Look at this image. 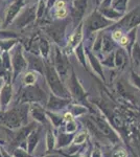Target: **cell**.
I'll return each mask as SVG.
<instances>
[{
  "instance_id": "6da1fadb",
  "label": "cell",
  "mask_w": 140,
  "mask_h": 157,
  "mask_svg": "<svg viewBox=\"0 0 140 157\" xmlns=\"http://www.w3.org/2000/svg\"><path fill=\"white\" fill-rule=\"evenodd\" d=\"M27 106H21L18 109H13L1 115V123L11 129L19 128L26 123Z\"/></svg>"
},
{
  "instance_id": "7a4b0ae2",
  "label": "cell",
  "mask_w": 140,
  "mask_h": 157,
  "mask_svg": "<svg viewBox=\"0 0 140 157\" xmlns=\"http://www.w3.org/2000/svg\"><path fill=\"white\" fill-rule=\"evenodd\" d=\"M45 72H46L48 84H49L50 88H51V90L53 91V93H55V95H58V97L67 98L68 93L64 88V86L62 85V83H61L55 70L53 69L51 66H49V65H46V67H45Z\"/></svg>"
},
{
  "instance_id": "3957f363",
  "label": "cell",
  "mask_w": 140,
  "mask_h": 157,
  "mask_svg": "<svg viewBox=\"0 0 140 157\" xmlns=\"http://www.w3.org/2000/svg\"><path fill=\"white\" fill-rule=\"evenodd\" d=\"M44 93L39 87H27L23 90L21 95V101L23 102H39L44 98Z\"/></svg>"
},
{
  "instance_id": "277c9868",
  "label": "cell",
  "mask_w": 140,
  "mask_h": 157,
  "mask_svg": "<svg viewBox=\"0 0 140 157\" xmlns=\"http://www.w3.org/2000/svg\"><path fill=\"white\" fill-rule=\"evenodd\" d=\"M109 24H110V21L104 18L98 13H94V14L91 15V17L87 21V27L90 30H97L99 29L106 27Z\"/></svg>"
},
{
  "instance_id": "5b68a950",
  "label": "cell",
  "mask_w": 140,
  "mask_h": 157,
  "mask_svg": "<svg viewBox=\"0 0 140 157\" xmlns=\"http://www.w3.org/2000/svg\"><path fill=\"white\" fill-rule=\"evenodd\" d=\"M86 4H87V0H75L74 1L72 9V16L73 20H74V23H78L84 16Z\"/></svg>"
},
{
  "instance_id": "8992f818",
  "label": "cell",
  "mask_w": 140,
  "mask_h": 157,
  "mask_svg": "<svg viewBox=\"0 0 140 157\" xmlns=\"http://www.w3.org/2000/svg\"><path fill=\"white\" fill-rule=\"evenodd\" d=\"M55 66H57L60 75H64L65 73L67 72V69H68L67 60L65 59V57L61 54L59 50H57V52H55Z\"/></svg>"
},
{
  "instance_id": "52a82bcc",
  "label": "cell",
  "mask_w": 140,
  "mask_h": 157,
  "mask_svg": "<svg viewBox=\"0 0 140 157\" xmlns=\"http://www.w3.org/2000/svg\"><path fill=\"white\" fill-rule=\"evenodd\" d=\"M34 129H35V124H32V125L22 128L21 130L16 134V136H15L14 145H18V144H20L21 141H23L25 138H27V136L32 133V131L34 130Z\"/></svg>"
},
{
  "instance_id": "ba28073f",
  "label": "cell",
  "mask_w": 140,
  "mask_h": 157,
  "mask_svg": "<svg viewBox=\"0 0 140 157\" xmlns=\"http://www.w3.org/2000/svg\"><path fill=\"white\" fill-rule=\"evenodd\" d=\"M26 66V62L25 60L23 59L21 55V52L18 49V52H16L15 55V58H14V69H15V75H17L18 72L21 71L23 68Z\"/></svg>"
},
{
  "instance_id": "9c48e42d",
  "label": "cell",
  "mask_w": 140,
  "mask_h": 157,
  "mask_svg": "<svg viewBox=\"0 0 140 157\" xmlns=\"http://www.w3.org/2000/svg\"><path fill=\"white\" fill-rule=\"evenodd\" d=\"M123 23L129 26H135L140 23V9H137L136 11L129 15V18H126Z\"/></svg>"
},
{
  "instance_id": "30bf717a",
  "label": "cell",
  "mask_w": 140,
  "mask_h": 157,
  "mask_svg": "<svg viewBox=\"0 0 140 157\" xmlns=\"http://www.w3.org/2000/svg\"><path fill=\"white\" fill-rule=\"evenodd\" d=\"M70 86H71V90H72V92L75 94L76 98H81L84 95V91L82 89V87H81V85L78 84V80H76L74 73H72V77L70 78Z\"/></svg>"
},
{
  "instance_id": "8fae6325",
  "label": "cell",
  "mask_w": 140,
  "mask_h": 157,
  "mask_svg": "<svg viewBox=\"0 0 140 157\" xmlns=\"http://www.w3.org/2000/svg\"><path fill=\"white\" fill-rule=\"evenodd\" d=\"M35 18V10L34 9H30L28 10L27 12H25L23 15H22V17L18 20V26H24V25H26L28 22L32 21V19Z\"/></svg>"
},
{
  "instance_id": "7c38bea8",
  "label": "cell",
  "mask_w": 140,
  "mask_h": 157,
  "mask_svg": "<svg viewBox=\"0 0 140 157\" xmlns=\"http://www.w3.org/2000/svg\"><path fill=\"white\" fill-rule=\"evenodd\" d=\"M22 4H23V1H22V0H19V1L15 2V3L13 4V6H12L11 7H9V12H7V15H6V24H7L13 18H14L15 15H16L17 13L19 12V10H20V7L22 6Z\"/></svg>"
},
{
  "instance_id": "4fadbf2b",
  "label": "cell",
  "mask_w": 140,
  "mask_h": 157,
  "mask_svg": "<svg viewBox=\"0 0 140 157\" xmlns=\"http://www.w3.org/2000/svg\"><path fill=\"white\" fill-rule=\"evenodd\" d=\"M96 128H98L105 135L109 136L111 139H114V140L116 139V136H115V134H114V132L111 130V128L109 127L108 125H106V124L104 123V121H96Z\"/></svg>"
},
{
  "instance_id": "5bb4252c",
  "label": "cell",
  "mask_w": 140,
  "mask_h": 157,
  "mask_svg": "<svg viewBox=\"0 0 140 157\" xmlns=\"http://www.w3.org/2000/svg\"><path fill=\"white\" fill-rule=\"evenodd\" d=\"M38 141H39V132H32L28 135L27 139V149H28V153H32L37 146Z\"/></svg>"
},
{
  "instance_id": "9a60e30c",
  "label": "cell",
  "mask_w": 140,
  "mask_h": 157,
  "mask_svg": "<svg viewBox=\"0 0 140 157\" xmlns=\"http://www.w3.org/2000/svg\"><path fill=\"white\" fill-rule=\"evenodd\" d=\"M11 98H12V88L9 85H6L4 86V88L2 89V92H1V104L3 106L7 105L11 101Z\"/></svg>"
},
{
  "instance_id": "2e32d148",
  "label": "cell",
  "mask_w": 140,
  "mask_h": 157,
  "mask_svg": "<svg viewBox=\"0 0 140 157\" xmlns=\"http://www.w3.org/2000/svg\"><path fill=\"white\" fill-rule=\"evenodd\" d=\"M67 104L66 101H62V100H59V98H51L48 103V108L51 109V110H58V109L63 108L64 106Z\"/></svg>"
},
{
  "instance_id": "e0dca14e",
  "label": "cell",
  "mask_w": 140,
  "mask_h": 157,
  "mask_svg": "<svg viewBox=\"0 0 140 157\" xmlns=\"http://www.w3.org/2000/svg\"><path fill=\"white\" fill-rule=\"evenodd\" d=\"M32 115L37 121H45V113L39 106H34L32 107Z\"/></svg>"
},
{
  "instance_id": "ac0fdd59",
  "label": "cell",
  "mask_w": 140,
  "mask_h": 157,
  "mask_svg": "<svg viewBox=\"0 0 140 157\" xmlns=\"http://www.w3.org/2000/svg\"><path fill=\"white\" fill-rule=\"evenodd\" d=\"M81 37H82V29H81V27H80V29H78V32H76L75 34L71 37V39H70L71 46H75V45H78V43L81 41Z\"/></svg>"
},
{
  "instance_id": "d6986e66",
  "label": "cell",
  "mask_w": 140,
  "mask_h": 157,
  "mask_svg": "<svg viewBox=\"0 0 140 157\" xmlns=\"http://www.w3.org/2000/svg\"><path fill=\"white\" fill-rule=\"evenodd\" d=\"M71 140V135H66V134H61L59 137V147H64L67 145L68 143H70Z\"/></svg>"
},
{
  "instance_id": "ffe728a7",
  "label": "cell",
  "mask_w": 140,
  "mask_h": 157,
  "mask_svg": "<svg viewBox=\"0 0 140 157\" xmlns=\"http://www.w3.org/2000/svg\"><path fill=\"white\" fill-rule=\"evenodd\" d=\"M36 80H37V77H36L32 72L26 73V75H25V77H24V83L26 85H32L36 82Z\"/></svg>"
},
{
  "instance_id": "44dd1931",
  "label": "cell",
  "mask_w": 140,
  "mask_h": 157,
  "mask_svg": "<svg viewBox=\"0 0 140 157\" xmlns=\"http://www.w3.org/2000/svg\"><path fill=\"white\" fill-rule=\"evenodd\" d=\"M101 12H103L107 17H110V18H117V17H120V14H119V13L114 12L113 10H111V9H103Z\"/></svg>"
},
{
  "instance_id": "7402d4cb",
  "label": "cell",
  "mask_w": 140,
  "mask_h": 157,
  "mask_svg": "<svg viewBox=\"0 0 140 157\" xmlns=\"http://www.w3.org/2000/svg\"><path fill=\"white\" fill-rule=\"evenodd\" d=\"M113 48V43L108 37H105L104 38V50L105 52H110Z\"/></svg>"
},
{
  "instance_id": "603a6c76",
  "label": "cell",
  "mask_w": 140,
  "mask_h": 157,
  "mask_svg": "<svg viewBox=\"0 0 140 157\" xmlns=\"http://www.w3.org/2000/svg\"><path fill=\"white\" fill-rule=\"evenodd\" d=\"M89 58H90V60H91V63H92V65H93V68H95V70L97 72H99L101 75V77H103V70H101V68H100V65L98 64V62H97V60L95 59L94 57H92V56H89Z\"/></svg>"
},
{
  "instance_id": "cb8c5ba5",
  "label": "cell",
  "mask_w": 140,
  "mask_h": 157,
  "mask_svg": "<svg viewBox=\"0 0 140 157\" xmlns=\"http://www.w3.org/2000/svg\"><path fill=\"white\" fill-rule=\"evenodd\" d=\"M86 137H87V134L84 133V132L78 134V136L74 138V143L75 144H82L86 140Z\"/></svg>"
},
{
  "instance_id": "d4e9b609",
  "label": "cell",
  "mask_w": 140,
  "mask_h": 157,
  "mask_svg": "<svg viewBox=\"0 0 140 157\" xmlns=\"http://www.w3.org/2000/svg\"><path fill=\"white\" fill-rule=\"evenodd\" d=\"M14 157H28V154L22 149H16L14 151Z\"/></svg>"
},
{
  "instance_id": "484cf974",
  "label": "cell",
  "mask_w": 140,
  "mask_h": 157,
  "mask_svg": "<svg viewBox=\"0 0 140 157\" xmlns=\"http://www.w3.org/2000/svg\"><path fill=\"white\" fill-rule=\"evenodd\" d=\"M123 59H124L123 52H121V50H119V52H117V55H116V64L117 65H121V64H123Z\"/></svg>"
},
{
  "instance_id": "4316f807",
  "label": "cell",
  "mask_w": 140,
  "mask_h": 157,
  "mask_svg": "<svg viewBox=\"0 0 140 157\" xmlns=\"http://www.w3.org/2000/svg\"><path fill=\"white\" fill-rule=\"evenodd\" d=\"M53 145H55V143H53V137L52 135L50 133L47 134V148L48 150H51L53 148Z\"/></svg>"
},
{
  "instance_id": "83f0119b",
  "label": "cell",
  "mask_w": 140,
  "mask_h": 157,
  "mask_svg": "<svg viewBox=\"0 0 140 157\" xmlns=\"http://www.w3.org/2000/svg\"><path fill=\"white\" fill-rule=\"evenodd\" d=\"M75 130H76V124L74 121H70L67 125V131L68 132H74Z\"/></svg>"
},
{
  "instance_id": "f1b7e54d",
  "label": "cell",
  "mask_w": 140,
  "mask_h": 157,
  "mask_svg": "<svg viewBox=\"0 0 140 157\" xmlns=\"http://www.w3.org/2000/svg\"><path fill=\"white\" fill-rule=\"evenodd\" d=\"M134 57L136 60L140 61V48L138 45H135V47H134Z\"/></svg>"
},
{
  "instance_id": "f546056e",
  "label": "cell",
  "mask_w": 140,
  "mask_h": 157,
  "mask_svg": "<svg viewBox=\"0 0 140 157\" xmlns=\"http://www.w3.org/2000/svg\"><path fill=\"white\" fill-rule=\"evenodd\" d=\"M50 116H51V120L53 121V124H55V126H58L59 124H60L61 121H62V118L59 117V116H57V115L50 114Z\"/></svg>"
},
{
  "instance_id": "4dcf8cb0",
  "label": "cell",
  "mask_w": 140,
  "mask_h": 157,
  "mask_svg": "<svg viewBox=\"0 0 140 157\" xmlns=\"http://www.w3.org/2000/svg\"><path fill=\"white\" fill-rule=\"evenodd\" d=\"M114 157H127V153L123 150H119L114 153Z\"/></svg>"
},
{
  "instance_id": "1f68e13d",
  "label": "cell",
  "mask_w": 140,
  "mask_h": 157,
  "mask_svg": "<svg viewBox=\"0 0 140 157\" xmlns=\"http://www.w3.org/2000/svg\"><path fill=\"white\" fill-rule=\"evenodd\" d=\"M65 14H66V12L64 9H59V11L57 13L58 17H63V16H65Z\"/></svg>"
},
{
  "instance_id": "d6a6232c",
  "label": "cell",
  "mask_w": 140,
  "mask_h": 157,
  "mask_svg": "<svg viewBox=\"0 0 140 157\" xmlns=\"http://www.w3.org/2000/svg\"><path fill=\"white\" fill-rule=\"evenodd\" d=\"M133 80H134V82L137 84V86H139V87H140V78L137 77V75H133Z\"/></svg>"
},
{
  "instance_id": "836d02e7",
  "label": "cell",
  "mask_w": 140,
  "mask_h": 157,
  "mask_svg": "<svg viewBox=\"0 0 140 157\" xmlns=\"http://www.w3.org/2000/svg\"><path fill=\"white\" fill-rule=\"evenodd\" d=\"M114 38H115V39H116V40L120 39V38H121L120 32H116V33H115V34H114Z\"/></svg>"
},
{
  "instance_id": "e575fe53",
  "label": "cell",
  "mask_w": 140,
  "mask_h": 157,
  "mask_svg": "<svg viewBox=\"0 0 140 157\" xmlns=\"http://www.w3.org/2000/svg\"><path fill=\"white\" fill-rule=\"evenodd\" d=\"M65 118H66V120H67V121H72V115H71V114H69V113H67V114H66L65 115Z\"/></svg>"
},
{
  "instance_id": "d590c367",
  "label": "cell",
  "mask_w": 140,
  "mask_h": 157,
  "mask_svg": "<svg viewBox=\"0 0 140 157\" xmlns=\"http://www.w3.org/2000/svg\"><path fill=\"white\" fill-rule=\"evenodd\" d=\"M63 6H64V2H63V1H61V2H59V3H57V6L59 7V9H60V7H61V9H63Z\"/></svg>"
},
{
  "instance_id": "8d00e7d4",
  "label": "cell",
  "mask_w": 140,
  "mask_h": 157,
  "mask_svg": "<svg viewBox=\"0 0 140 157\" xmlns=\"http://www.w3.org/2000/svg\"><path fill=\"white\" fill-rule=\"evenodd\" d=\"M93 157H100V153H99L98 151H95L93 154Z\"/></svg>"
},
{
  "instance_id": "74e56055",
  "label": "cell",
  "mask_w": 140,
  "mask_h": 157,
  "mask_svg": "<svg viewBox=\"0 0 140 157\" xmlns=\"http://www.w3.org/2000/svg\"><path fill=\"white\" fill-rule=\"evenodd\" d=\"M55 0H49V6H51L52 3H55Z\"/></svg>"
},
{
  "instance_id": "f35d334b",
  "label": "cell",
  "mask_w": 140,
  "mask_h": 157,
  "mask_svg": "<svg viewBox=\"0 0 140 157\" xmlns=\"http://www.w3.org/2000/svg\"><path fill=\"white\" fill-rule=\"evenodd\" d=\"M46 157H57L55 155H50V156H46Z\"/></svg>"
},
{
  "instance_id": "ab89813d",
  "label": "cell",
  "mask_w": 140,
  "mask_h": 157,
  "mask_svg": "<svg viewBox=\"0 0 140 157\" xmlns=\"http://www.w3.org/2000/svg\"><path fill=\"white\" fill-rule=\"evenodd\" d=\"M0 157H2V155H1V153H0Z\"/></svg>"
},
{
  "instance_id": "60d3db41",
  "label": "cell",
  "mask_w": 140,
  "mask_h": 157,
  "mask_svg": "<svg viewBox=\"0 0 140 157\" xmlns=\"http://www.w3.org/2000/svg\"><path fill=\"white\" fill-rule=\"evenodd\" d=\"M0 86H1V81H0Z\"/></svg>"
}]
</instances>
